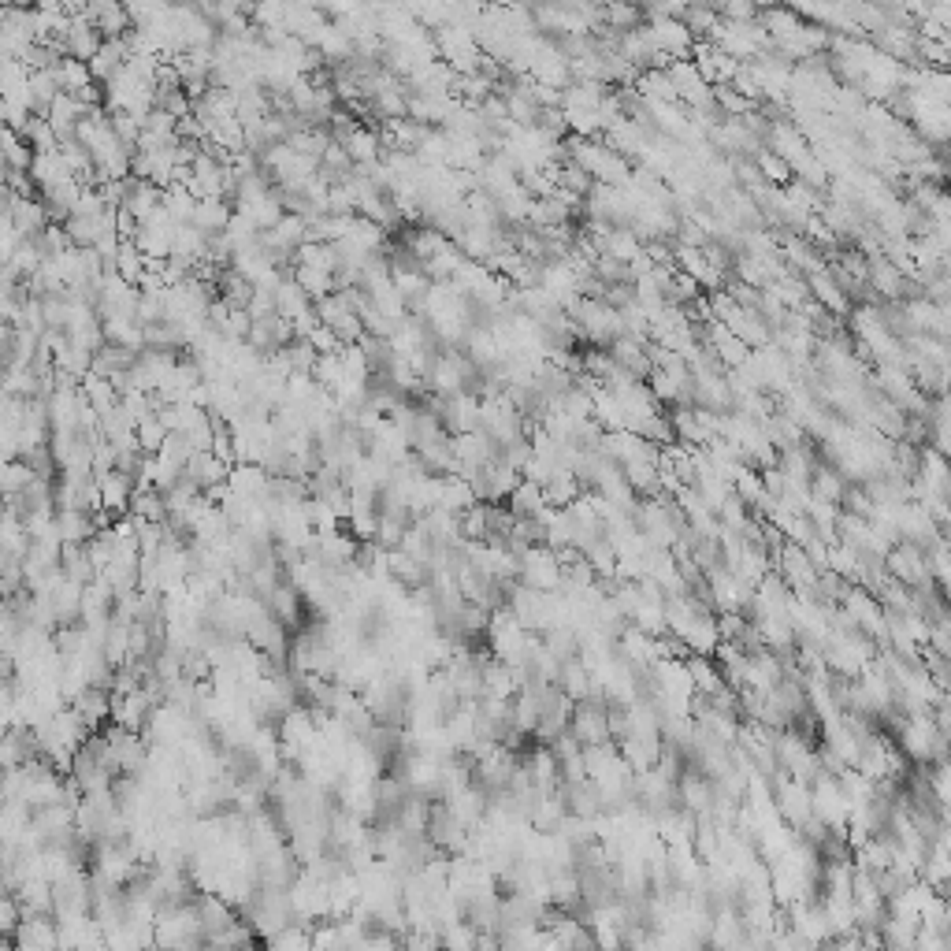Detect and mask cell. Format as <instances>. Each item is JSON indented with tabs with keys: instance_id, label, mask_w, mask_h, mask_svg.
Here are the masks:
<instances>
[{
	"instance_id": "cell-11",
	"label": "cell",
	"mask_w": 951,
	"mask_h": 951,
	"mask_svg": "<svg viewBox=\"0 0 951 951\" xmlns=\"http://www.w3.org/2000/svg\"><path fill=\"white\" fill-rule=\"evenodd\" d=\"M93 23H97V30H101L105 38H127L134 30V15L123 0H108L105 8L93 12Z\"/></svg>"
},
{
	"instance_id": "cell-13",
	"label": "cell",
	"mask_w": 951,
	"mask_h": 951,
	"mask_svg": "<svg viewBox=\"0 0 951 951\" xmlns=\"http://www.w3.org/2000/svg\"><path fill=\"white\" fill-rule=\"evenodd\" d=\"M60 565H64L67 580H75V584H90V580H97V569H93V558H90V543H64V550H60Z\"/></svg>"
},
{
	"instance_id": "cell-12",
	"label": "cell",
	"mask_w": 951,
	"mask_h": 951,
	"mask_svg": "<svg viewBox=\"0 0 951 951\" xmlns=\"http://www.w3.org/2000/svg\"><path fill=\"white\" fill-rule=\"evenodd\" d=\"M56 528L64 535V543H90L93 535L101 532L97 521H93V513H86V509H60L56 513Z\"/></svg>"
},
{
	"instance_id": "cell-16",
	"label": "cell",
	"mask_w": 951,
	"mask_h": 951,
	"mask_svg": "<svg viewBox=\"0 0 951 951\" xmlns=\"http://www.w3.org/2000/svg\"><path fill=\"white\" fill-rule=\"evenodd\" d=\"M506 506L517 513V517H539L543 509L550 506L547 502V491H543V483H535V480H524L513 495L506 498Z\"/></svg>"
},
{
	"instance_id": "cell-6",
	"label": "cell",
	"mask_w": 951,
	"mask_h": 951,
	"mask_svg": "<svg viewBox=\"0 0 951 951\" xmlns=\"http://www.w3.org/2000/svg\"><path fill=\"white\" fill-rule=\"evenodd\" d=\"M101 45H105V34L97 30L93 15H75V23H71V34H67V56H79V60H93V56L101 53Z\"/></svg>"
},
{
	"instance_id": "cell-2",
	"label": "cell",
	"mask_w": 951,
	"mask_h": 951,
	"mask_svg": "<svg viewBox=\"0 0 951 951\" xmlns=\"http://www.w3.org/2000/svg\"><path fill=\"white\" fill-rule=\"evenodd\" d=\"M443 424L450 435H465V431L483 428V398L472 391H461L454 398H446Z\"/></svg>"
},
{
	"instance_id": "cell-10",
	"label": "cell",
	"mask_w": 951,
	"mask_h": 951,
	"mask_svg": "<svg viewBox=\"0 0 951 951\" xmlns=\"http://www.w3.org/2000/svg\"><path fill=\"white\" fill-rule=\"evenodd\" d=\"M231 220H235V205H231L227 197H205V201H197L194 223L201 227V231H209V235H223Z\"/></svg>"
},
{
	"instance_id": "cell-15",
	"label": "cell",
	"mask_w": 951,
	"mask_h": 951,
	"mask_svg": "<svg viewBox=\"0 0 951 951\" xmlns=\"http://www.w3.org/2000/svg\"><path fill=\"white\" fill-rule=\"evenodd\" d=\"M465 261H469L465 249L457 246V242H450V246L439 249L431 261H424V272L431 275V283H454V275L461 272V264Z\"/></svg>"
},
{
	"instance_id": "cell-1",
	"label": "cell",
	"mask_w": 951,
	"mask_h": 951,
	"mask_svg": "<svg viewBox=\"0 0 951 951\" xmlns=\"http://www.w3.org/2000/svg\"><path fill=\"white\" fill-rule=\"evenodd\" d=\"M153 710H157V703L145 688L131 691V695H112V721H119L123 729L145 732L153 721Z\"/></svg>"
},
{
	"instance_id": "cell-3",
	"label": "cell",
	"mask_w": 951,
	"mask_h": 951,
	"mask_svg": "<svg viewBox=\"0 0 951 951\" xmlns=\"http://www.w3.org/2000/svg\"><path fill=\"white\" fill-rule=\"evenodd\" d=\"M41 755V736L34 725H8L4 743H0V758L4 766H27L30 758Z\"/></svg>"
},
{
	"instance_id": "cell-7",
	"label": "cell",
	"mask_w": 951,
	"mask_h": 951,
	"mask_svg": "<svg viewBox=\"0 0 951 951\" xmlns=\"http://www.w3.org/2000/svg\"><path fill=\"white\" fill-rule=\"evenodd\" d=\"M186 476L201 487V491H209V487H216V483H227V476H231V465H223L220 457L212 454V450H197L190 461H186Z\"/></svg>"
},
{
	"instance_id": "cell-19",
	"label": "cell",
	"mask_w": 951,
	"mask_h": 951,
	"mask_svg": "<svg viewBox=\"0 0 951 951\" xmlns=\"http://www.w3.org/2000/svg\"><path fill=\"white\" fill-rule=\"evenodd\" d=\"M461 535L465 543H483L491 535V502H472L469 509H461Z\"/></svg>"
},
{
	"instance_id": "cell-9",
	"label": "cell",
	"mask_w": 951,
	"mask_h": 951,
	"mask_svg": "<svg viewBox=\"0 0 951 951\" xmlns=\"http://www.w3.org/2000/svg\"><path fill=\"white\" fill-rule=\"evenodd\" d=\"M53 75L60 82L64 93H82L86 86H93V67L90 60H79V56H56L53 60Z\"/></svg>"
},
{
	"instance_id": "cell-8",
	"label": "cell",
	"mask_w": 951,
	"mask_h": 951,
	"mask_svg": "<svg viewBox=\"0 0 951 951\" xmlns=\"http://www.w3.org/2000/svg\"><path fill=\"white\" fill-rule=\"evenodd\" d=\"M15 896L23 903V914H56V896L49 877H27L15 888Z\"/></svg>"
},
{
	"instance_id": "cell-21",
	"label": "cell",
	"mask_w": 951,
	"mask_h": 951,
	"mask_svg": "<svg viewBox=\"0 0 951 951\" xmlns=\"http://www.w3.org/2000/svg\"><path fill=\"white\" fill-rule=\"evenodd\" d=\"M758 168H762V175H766V179H773V183H784V179L792 175V171H788V164H784L781 157H762V160H758Z\"/></svg>"
},
{
	"instance_id": "cell-17",
	"label": "cell",
	"mask_w": 951,
	"mask_h": 951,
	"mask_svg": "<svg viewBox=\"0 0 951 951\" xmlns=\"http://www.w3.org/2000/svg\"><path fill=\"white\" fill-rule=\"evenodd\" d=\"M131 625L134 621H123V617H112V625H108L105 639H101V647H105V654L112 658V665H127V658H131Z\"/></svg>"
},
{
	"instance_id": "cell-14",
	"label": "cell",
	"mask_w": 951,
	"mask_h": 951,
	"mask_svg": "<svg viewBox=\"0 0 951 951\" xmlns=\"http://www.w3.org/2000/svg\"><path fill=\"white\" fill-rule=\"evenodd\" d=\"M688 673H691V684H695V691H703V695H717V691L725 688V673L714 665V658H706V654H695L691 651L688 658Z\"/></svg>"
},
{
	"instance_id": "cell-4",
	"label": "cell",
	"mask_w": 951,
	"mask_h": 951,
	"mask_svg": "<svg viewBox=\"0 0 951 951\" xmlns=\"http://www.w3.org/2000/svg\"><path fill=\"white\" fill-rule=\"evenodd\" d=\"M97 480H101V506L119 513V517H127V513H131V498L134 491H138L131 472H123V469L97 472Z\"/></svg>"
},
{
	"instance_id": "cell-5",
	"label": "cell",
	"mask_w": 951,
	"mask_h": 951,
	"mask_svg": "<svg viewBox=\"0 0 951 951\" xmlns=\"http://www.w3.org/2000/svg\"><path fill=\"white\" fill-rule=\"evenodd\" d=\"M71 706L79 710L82 721H86L93 732L105 729L108 721H112V691H108V688H97V684H90V688L79 691V695L71 699Z\"/></svg>"
},
{
	"instance_id": "cell-18",
	"label": "cell",
	"mask_w": 951,
	"mask_h": 951,
	"mask_svg": "<svg viewBox=\"0 0 951 951\" xmlns=\"http://www.w3.org/2000/svg\"><path fill=\"white\" fill-rule=\"evenodd\" d=\"M131 517H138V521H168V498H164V491H157V487H149V491H134L131 498Z\"/></svg>"
},
{
	"instance_id": "cell-20",
	"label": "cell",
	"mask_w": 951,
	"mask_h": 951,
	"mask_svg": "<svg viewBox=\"0 0 951 951\" xmlns=\"http://www.w3.org/2000/svg\"><path fill=\"white\" fill-rule=\"evenodd\" d=\"M168 435L171 431H168V424L160 420V413H149V417L138 420V446H142L145 454H157Z\"/></svg>"
}]
</instances>
